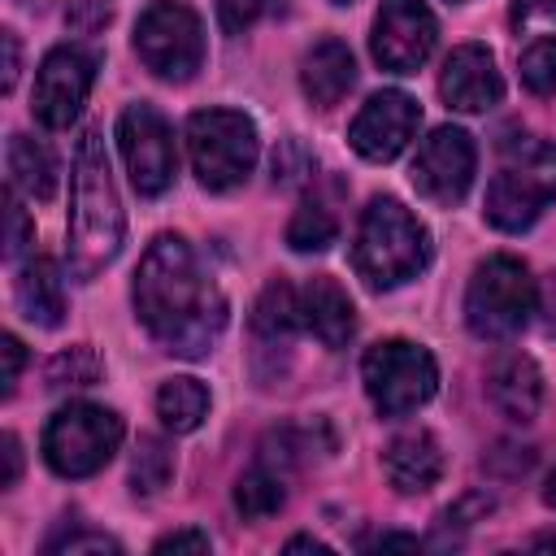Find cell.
Returning <instances> with one entry per match:
<instances>
[{
  "mask_svg": "<svg viewBox=\"0 0 556 556\" xmlns=\"http://www.w3.org/2000/svg\"><path fill=\"white\" fill-rule=\"evenodd\" d=\"M135 313L174 356H208L226 330V295L200 269L182 235H156L135 269Z\"/></svg>",
  "mask_w": 556,
  "mask_h": 556,
  "instance_id": "1",
  "label": "cell"
},
{
  "mask_svg": "<svg viewBox=\"0 0 556 556\" xmlns=\"http://www.w3.org/2000/svg\"><path fill=\"white\" fill-rule=\"evenodd\" d=\"M74 195H70V235H65V265L70 278L91 282L104 265H113V256L122 252V235H126V217H122V200L113 187V169H109V152L96 126L83 130L78 152H74V178H70Z\"/></svg>",
  "mask_w": 556,
  "mask_h": 556,
  "instance_id": "2",
  "label": "cell"
},
{
  "mask_svg": "<svg viewBox=\"0 0 556 556\" xmlns=\"http://www.w3.org/2000/svg\"><path fill=\"white\" fill-rule=\"evenodd\" d=\"M430 265V230L395 200L374 195L352 239V269L369 291H391Z\"/></svg>",
  "mask_w": 556,
  "mask_h": 556,
  "instance_id": "3",
  "label": "cell"
},
{
  "mask_svg": "<svg viewBox=\"0 0 556 556\" xmlns=\"http://www.w3.org/2000/svg\"><path fill=\"white\" fill-rule=\"evenodd\" d=\"M556 200V143L534 135H508L500 143V174L486 187V222L495 230H530L534 217Z\"/></svg>",
  "mask_w": 556,
  "mask_h": 556,
  "instance_id": "4",
  "label": "cell"
},
{
  "mask_svg": "<svg viewBox=\"0 0 556 556\" xmlns=\"http://www.w3.org/2000/svg\"><path fill=\"white\" fill-rule=\"evenodd\" d=\"M534 300H539V287L530 278V269L508 256V252H495L486 261L473 265L469 274V287H465V326L478 334V339H508L517 334L530 313H534Z\"/></svg>",
  "mask_w": 556,
  "mask_h": 556,
  "instance_id": "5",
  "label": "cell"
},
{
  "mask_svg": "<svg viewBox=\"0 0 556 556\" xmlns=\"http://www.w3.org/2000/svg\"><path fill=\"white\" fill-rule=\"evenodd\" d=\"M122 417L104 404H87V400H74L65 408H56L43 426V460L52 473L61 478H91L100 473L113 452L122 447Z\"/></svg>",
  "mask_w": 556,
  "mask_h": 556,
  "instance_id": "6",
  "label": "cell"
},
{
  "mask_svg": "<svg viewBox=\"0 0 556 556\" xmlns=\"http://www.w3.org/2000/svg\"><path fill=\"white\" fill-rule=\"evenodd\" d=\"M256 122L239 109H200L187 117V156L208 191L239 187L256 165Z\"/></svg>",
  "mask_w": 556,
  "mask_h": 556,
  "instance_id": "7",
  "label": "cell"
},
{
  "mask_svg": "<svg viewBox=\"0 0 556 556\" xmlns=\"http://www.w3.org/2000/svg\"><path fill=\"white\" fill-rule=\"evenodd\" d=\"M361 378H365V395L374 400V408L382 417H404L434 395L439 365L413 339H382L365 352Z\"/></svg>",
  "mask_w": 556,
  "mask_h": 556,
  "instance_id": "8",
  "label": "cell"
},
{
  "mask_svg": "<svg viewBox=\"0 0 556 556\" xmlns=\"http://www.w3.org/2000/svg\"><path fill=\"white\" fill-rule=\"evenodd\" d=\"M135 56L165 83H187L204 65V22L182 0H152L135 22Z\"/></svg>",
  "mask_w": 556,
  "mask_h": 556,
  "instance_id": "9",
  "label": "cell"
},
{
  "mask_svg": "<svg viewBox=\"0 0 556 556\" xmlns=\"http://www.w3.org/2000/svg\"><path fill=\"white\" fill-rule=\"evenodd\" d=\"M117 148L130 174V187L139 195H161L174 182L178 152H174V130L152 104H126L117 117Z\"/></svg>",
  "mask_w": 556,
  "mask_h": 556,
  "instance_id": "10",
  "label": "cell"
},
{
  "mask_svg": "<svg viewBox=\"0 0 556 556\" xmlns=\"http://www.w3.org/2000/svg\"><path fill=\"white\" fill-rule=\"evenodd\" d=\"M434 39H439V22L426 0H382L378 4L369 48L382 70L417 74L426 65V56L434 52Z\"/></svg>",
  "mask_w": 556,
  "mask_h": 556,
  "instance_id": "11",
  "label": "cell"
},
{
  "mask_svg": "<svg viewBox=\"0 0 556 556\" xmlns=\"http://www.w3.org/2000/svg\"><path fill=\"white\" fill-rule=\"evenodd\" d=\"M478 169V148L460 126H439L421 139L417 156H413V187L417 195H426L430 204H460L469 182Z\"/></svg>",
  "mask_w": 556,
  "mask_h": 556,
  "instance_id": "12",
  "label": "cell"
},
{
  "mask_svg": "<svg viewBox=\"0 0 556 556\" xmlns=\"http://www.w3.org/2000/svg\"><path fill=\"white\" fill-rule=\"evenodd\" d=\"M96 83V56L65 43V48H52L43 61H39V74H35V96H30V109L35 117L48 126V130H61L78 117V109L87 104V91Z\"/></svg>",
  "mask_w": 556,
  "mask_h": 556,
  "instance_id": "13",
  "label": "cell"
},
{
  "mask_svg": "<svg viewBox=\"0 0 556 556\" xmlns=\"http://www.w3.org/2000/svg\"><path fill=\"white\" fill-rule=\"evenodd\" d=\"M421 104L408 91H374L348 126V143L365 161H395L417 135Z\"/></svg>",
  "mask_w": 556,
  "mask_h": 556,
  "instance_id": "14",
  "label": "cell"
},
{
  "mask_svg": "<svg viewBox=\"0 0 556 556\" xmlns=\"http://www.w3.org/2000/svg\"><path fill=\"white\" fill-rule=\"evenodd\" d=\"M439 96L452 109H460V113H486V109H495L500 96H504V78L495 70L491 48H482V43L452 48V56L443 61V74H439Z\"/></svg>",
  "mask_w": 556,
  "mask_h": 556,
  "instance_id": "15",
  "label": "cell"
},
{
  "mask_svg": "<svg viewBox=\"0 0 556 556\" xmlns=\"http://www.w3.org/2000/svg\"><path fill=\"white\" fill-rule=\"evenodd\" d=\"M486 391H491V404L508 421L526 426V421H534V413L543 404V374H539L534 356H526V352H500L495 365H491V374H486Z\"/></svg>",
  "mask_w": 556,
  "mask_h": 556,
  "instance_id": "16",
  "label": "cell"
},
{
  "mask_svg": "<svg viewBox=\"0 0 556 556\" xmlns=\"http://www.w3.org/2000/svg\"><path fill=\"white\" fill-rule=\"evenodd\" d=\"M382 469H387V482L400 495H421L443 478V447L430 430L395 434L382 452Z\"/></svg>",
  "mask_w": 556,
  "mask_h": 556,
  "instance_id": "17",
  "label": "cell"
},
{
  "mask_svg": "<svg viewBox=\"0 0 556 556\" xmlns=\"http://www.w3.org/2000/svg\"><path fill=\"white\" fill-rule=\"evenodd\" d=\"M300 321L313 330V339L321 348H348V339L356 330V308L330 274H317L300 291Z\"/></svg>",
  "mask_w": 556,
  "mask_h": 556,
  "instance_id": "18",
  "label": "cell"
},
{
  "mask_svg": "<svg viewBox=\"0 0 556 556\" xmlns=\"http://www.w3.org/2000/svg\"><path fill=\"white\" fill-rule=\"evenodd\" d=\"M356 83V61H352V48L343 39H317L304 61H300V87L304 96L317 104V109H330L339 104Z\"/></svg>",
  "mask_w": 556,
  "mask_h": 556,
  "instance_id": "19",
  "label": "cell"
},
{
  "mask_svg": "<svg viewBox=\"0 0 556 556\" xmlns=\"http://www.w3.org/2000/svg\"><path fill=\"white\" fill-rule=\"evenodd\" d=\"M13 300L22 308L26 321L52 330L61 326L65 317V291H61V278H56V265L48 256H30L22 269H17V282H13Z\"/></svg>",
  "mask_w": 556,
  "mask_h": 556,
  "instance_id": "20",
  "label": "cell"
},
{
  "mask_svg": "<svg viewBox=\"0 0 556 556\" xmlns=\"http://www.w3.org/2000/svg\"><path fill=\"white\" fill-rule=\"evenodd\" d=\"M9 187L26 200H52L56 195V156L48 152V143L30 139V135H9Z\"/></svg>",
  "mask_w": 556,
  "mask_h": 556,
  "instance_id": "21",
  "label": "cell"
},
{
  "mask_svg": "<svg viewBox=\"0 0 556 556\" xmlns=\"http://www.w3.org/2000/svg\"><path fill=\"white\" fill-rule=\"evenodd\" d=\"M295 326H300V295L291 291V282H282V278L265 282V291L252 304V334H256V343L287 348Z\"/></svg>",
  "mask_w": 556,
  "mask_h": 556,
  "instance_id": "22",
  "label": "cell"
},
{
  "mask_svg": "<svg viewBox=\"0 0 556 556\" xmlns=\"http://www.w3.org/2000/svg\"><path fill=\"white\" fill-rule=\"evenodd\" d=\"M156 413L174 434H191L208 417V391L200 378H169L156 391Z\"/></svg>",
  "mask_w": 556,
  "mask_h": 556,
  "instance_id": "23",
  "label": "cell"
},
{
  "mask_svg": "<svg viewBox=\"0 0 556 556\" xmlns=\"http://www.w3.org/2000/svg\"><path fill=\"white\" fill-rule=\"evenodd\" d=\"M282 504H287V486H282V473H278L269 460L252 465V469L235 482V508H239L248 521H265V517H274Z\"/></svg>",
  "mask_w": 556,
  "mask_h": 556,
  "instance_id": "24",
  "label": "cell"
},
{
  "mask_svg": "<svg viewBox=\"0 0 556 556\" xmlns=\"http://www.w3.org/2000/svg\"><path fill=\"white\" fill-rule=\"evenodd\" d=\"M334 235H339V222H334V213H330L326 204H317V200H304V204L291 213V222H287V243H291V252H321V248L334 243Z\"/></svg>",
  "mask_w": 556,
  "mask_h": 556,
  "instance_id": "25",
  "label": "cell"
},
{
  "mask_svg": "<svg viewBox=\"0 0 556 556\" xmlns=\"http://www.w3.org/2000/svg\"><path fill=\"white\" fill-rule=\"evenodd\" d=\"M169 478H174V452H169V443L156 439V434H143L139 447H135V456H130V486H135V495H156Z\"/></svg>",
  "mask_w": 556,
  "mask_h": 556,
  "instance_id": "26",
  "label": "cell"
},
{
  "mask_svg": "<svg viewBox=\"0 0 556 556\" xmlns=\"http://www.w3.org/2000/svg\"><path fill=\"white\" fill-rule=\"evenodd\" d=\"M100 374L104 365L87 343H74L70 352H56L48 361V387H91Z\"/></svg>",
  "mask_w": 556,
  "mask_h": 556,
  "instance_id": "27",
  "label": "cell"
},
{
  "mask_svg": "<svg viewBox=\"0 0 556 556\" xmlns=\"http://www.w3.org/2000/svg\"><path fill=\"white\" fill-rule=\"evenodd\" d=\"M521 83L534 91V96H556V39L552 35H539L526 52H521Z\"/></svg>",
  "mask_w": 556,
  "mask_h": 556,
  "instance_id": "28",
  "label": "cell"
},
{
  "mask_svg": "<svg viewBox=\"0 0 556 556\" xmlns=\"http://www.w3.org/2000/svg\"><path fill=\"white\" fill-rule=\"evenodd\" d=\"M274 0H217V22L226 35H243Z\"/></svg>",
  "mask_w": 556,
  "mask_h": 556,
  "instance_id": "29",
  "label": "cell"
},
{
  "mask_svg": "<svg viewBox=\"0 0 556 556\" xmlns=\"http://www.w3.org/2000/svg\"><path fill=\"white\" fill-rule=\"evenodd\" d=\"M4 217H9V235H4V256H9V261H17V256H22L26 248H30L35 230H30V222H26V208H22V204H17L13 195H9V213H4Z\"/></svg>",
  "mask_w": 556,
  "mask_h": 556,
  "instance_id": "30",
  "label": "cell"
},
{
  "mask_svg": "<svg viewBox=\"0 0 556 556\" xmlns=\"http://www.w3.org/2000/svg\"><path fill=\"white\" fill-rule=\"evenodd\" d=\"M0 356H4V374H0V382H4V395H13V387H17V378H22V365H26V348H22V339H17V334H0Z\"/></svg>",
  "mask_w": 556,
  "mask_h": 556,
  "instance_id": "31",
  "label": "cell"
},
{
  "mask_svg": "<svg viewBox=\"0 0 556 556\" xmlns=\"http://www.w3.org/2000/svg\"><path fill=\"white\" fill-rule=\"evenodd\" d=\"M152 552H208V534L204 530H174V534L156 539Z\"/></svg>",
  "mask_w": 556,
  "mask_h": 556,
  "instance_id": "32",
  "label": "cell"
},
{
  "mask_svg": "<svg viewBox=\"0 0 556 556\" xmlns=\"http://www.w3.org/2000/svg\"><path fill=\"white\" fill-rule=\"evenodd\" d=\"M52 552H70V556H78V552H122V543L117 539H109V534H78V539H65V543H52Z\"/></svg>",
  "mask_w": 556,
  "mask_h": 556,
  "instance_id": "33",
  "label": "cell"
},
{
  "mask_svg": "<svg viewBox=\"0 0 556 556\" xmlns=\"http://www.w3.org/2000/svg\"><path fill=\"white\" fill-rule=\"evenodd\" d=\"M534 313H543V330H547V334H556V274H547V282L539 287Z\"/></svg>",
  "mask_w": 556,
  "mask_h": 556,
  "instance_id": "34",
  "label": "cell"
},
{
  "mask_svg": "<svg viewBox=\"0 0 556 556\" xmlns=\"http://www.w3.org/2000/svg\"><path fill=\"white\" fill-rule=\"evenodd\" d=\"M0 447H4V473H0V486H13L17 473H22V447H17V434H4Z\"/></svg>",
  "mask_w": 556,
  "mask_h": 556,
  "instance_id": "35",
  "label": "cell"
},
{
  "mask_svg": "<svg viewBox=\"0 0 556 556\" xmlns=\"http://www.w3.org/2000/svg\"><path fill=\"white\" fill-rule=\"evenodd\" d=\"M0 43H4V91H13V83H17V35L0 30Z\"/></svg>",
  "mask_w": 556,
  "mask_h": 556,
  "instance_id": "36",
  "label": "cell"
},
{
  "mask_svg": "<svg viewBox=\"0 0 556 556\" xmlns=\"http://www.w3.org/2000/svg\"><path fill=\"white\" fill-rule=\"evenodd\" d=\"M517 13H543V17H556V0H517Z\"/></svg>",
  "mask_w": 556,
  "mask_h": 556,
  "instance_id": "37",
  "label": "cell"
},
{
  "mask_svg": "<svg viewBox=\"0 0 556 556\" xmlns=\"http://www.w3.org/2000/svg\"><path fill=\"white\" fill-rule=\"evenodd\" d=\"M300 547H308V552H330L321 539H308V534H295V539H287V552H300Z\"/></svg>",
  "mask_w": 556,
  "mask_h": 556,
  "instance_id": "38",
  "label": "cell"
},
{
  "mask_svg": "<svg viewBox=\"0 0 556 556\" xmlns=\"http://www.w3.org/2000/svg\"><path fill=\"white\" fill-rule=\"evenodd\" d=\"M378 547H417V534H378Z\"/></svg>",
  "mask_w": 556,
  "mask_h": 556,
  "instance_id": "39",
  "label": "cell"
},
{
  "mask_svg": "<svg viewBox=\"0 0 556 556\" xmlns=\"http://www.w3.org/2000/svg\"><path fill=\"white\" fill-rule=\"evenodd\" d=\"M534 547L539 552H556V530L552 534H534Z\"/></svg>",
  "mask_w": 556,
  "mask_h": 556,
  "instance_id": "40",
  "label": "cell"
},
{
  "mask_svg": "<svg viewBox=\"0 0 556 556\" xmlns=\"http://www.w3.org/2000/svg\"><path fill=\"white\" fill-rule=\"evenodd\" d=\"M543 500H547V504H552V508H556V469H552V473H547V486H543Z\"/></svg>",
  "mask_w": 556,
  "mask_h": 556,
  "instance_id": "41",
  "label": "cell"
},
{
  "mask_svg": "<svg viewBox=\"0 0 556 556\" xmlns=\"http://www.w3.org/2000/svg\"><path fill=\"white\" fill-rule=\"evenodd\" d=\"M334 4H352V0H334Z\"/></svg>",
  "mask_w": 556,
  "mask_h": 556,
  "instance_id": "42",
  "label": "cell"
}]
</instances>
